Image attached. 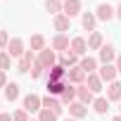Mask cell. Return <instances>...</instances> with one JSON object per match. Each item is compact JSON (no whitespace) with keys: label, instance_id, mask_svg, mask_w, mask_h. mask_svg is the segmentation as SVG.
Listing matches in <instances>:
<instances>
[{"label":"cell","instance_id":"1","mask_svg":"<svg viewBox=\"0 0 121 121\" xmlns=\"http://www.w3.org/2000/svg\"><path fill=\"white\" fill-rule=\"evenodd\" d=\"M86 78H88V74L81 67L67 69V83H71V86H86Z\"/></svg>","mask_w":121,"mask_h":121},{"label":"cell","instance_id":"2","mask_svg":"<svg viewBox=\"0 0 121 121\" xmlns=\"http://www.w3.org/2000/svg\"><path fill=\"white\" fill-rule=\"evenodd\" d=\"M38 62H40V64L50 71V69L59 62V59H57V52H55L52 48H45V50H40V52H38Z\"/></svg>","mask_w":121,"mask_h":121},{"label":"cell","instance_id":"3","mask_svg":"<svg viewBox=\"0 0 121 121\" xmlns=\"http://www.w3.org/2000/svg\"><path fill=\"white\" fill-rule=\"evenodd\" d=\"M95 17H97V22H112L116 17V7H112L109 3H100L95 10Z\"/></svg>","mask_w":121,"mask_h":121},{"label":"cell","instance_id":"4","mask_svg":"<svg viewBox=\"0 0 121 121\" xmlns=\"http://www.w3.org/2000/svg\"><path fill=\"white\" fill-rule=\"evenodd\" d=\"M33 62H36L33 50H26V52L19 57V62H17V71H19V74H29V71H31V67H33Z\"/></svg>","mask_w":121,"mask_h":121},{"label":"cell","instance_id":"5","mask_svg":"<svg viewBox=\"0 0 121 121\" xmlns=\"http://www.w3.org/2000/svg\"><path fill=\"white\" fill-rule=\"evenodd\" d=\"M69 45H71V40H69V36H67V33H57V36L52 38V43H50V48H52L57 55L67 52V50H69Z\"/></svg>","mask_w":121,"mask_h":121},{"label":"cell","instance_id":"6","mask_svg":"<svg viewBox=\"0 0 121 121\" xmlns=\"http://www.w3.org/2000/svg\"><path fill=\"white\" fill-rule=\"evenodd\" d=\"M22 109H26L29 114H33V112H40V109H43V97H38V95L29 93V95L24 97V107H22Z\"/></svg>","mask_w":121,"mask_h":121},{"label":"cell","instance_id":"7","mask_svg":"<svg viewBox=\"0 0 121 121\" xmlns=\"http://www.w3.org/2000/svg\"><path fill=\"white\" fill-rule=\"evenodd\" d=\"M97 62H102V64H114V62H116V50H114V45L104 43V45L100 48V57H97Z\"/></svg>","mask_w":121,"mask_h":121},{"label":"cell","instance_id":"8","mask_svg":"<svg viewBox=\"0 0 121 121\" xmlns=\"http://www.w3.org/2000/svg\"><path fill=\"white\" fill-rule=\"evenodd\" d=\"M43 109H50V112H55V114L59 116L62 109H64V104H62V100L55 97V95H45V97H43Z\"/></svg>","mask_w":121,"mask_h":121},{"label":"cell","instance_id":"9","mask_svg":"<svg viewBox=\"0 0 121 121\" xmlns=\"http://www.w3.org/2000/svg\"><path fill=\"white\" fill-rule=\"evenodd\" d=\"M116 67L114 64H102L100 69H97V76L102 78V83H112V81H116Z\"/></svg>","mask_w":121,"mask_h":121},{"label":"cell","instance_id":"10","mask_svg":"<svg viewBox=\"0 0 121 121\" xmlns=\"http://www.w3.org/2000/svg\"><path fill=\"white\" fill-rule=\"evenodd\" d=\"M78 62H81V57H78L76 52H71V50H67V52H62V55H59V64H62L64 69L78 67Z\"/></svg>","mask_w":121,"mask_h":121},{"label":"cell","instance_id":"11","mask_svg":"<svg viewBox=\"0 0 121 121\" xmlns=\"http://www.w3.org/2000/svg\"><path fill=\"white\" fill-rule=\"evenodd\" d=\"M69 50H71V52H76L78 57H86V55H88V40H86V38H81V36H76V38H71Z\"/></svg>","mask_w":121,"mask_h":121},{"label":"cell","instance_id":"12","mask_svg":"<svg viewBox=\"0 0 121 121\" xmlns=\"http://www.w3.org/2000/svg\"><path fill=\"white\" fill-rule=\"evenodd\" d=\"M76 100H78V102H83V104L88 107V104H93V102H95V93H93V90H88V86H76Z\"/></svg>","mask_w":121,"mask_h":121},{"label":"cell","instance_id":"13","mask_svg":"<svg viewBox=\"0 0 121 121\" xmlns=\"http://www.w3.org/2000/svg\"><path fill=\"white\" fill-rule=\"evenodd\" d=\"M62 14H67L69 19H71V17H78V14H83V12H81V0H64Z\"/></svg>","mask_w":121,"mask_h":121},{"label":"cell","instance_id":"14","mask_svg":"<svg viewBox=\"0 0 121 121\" xmlns=\"http://www.w3.org/2000/svg\"><path fill=\"white\" fill-rule=\"evenodd\" d=\"M107 100L109 102H121V81L107 83Z\"/></svg>","mask_w":121,"mask_h":121},{"label":"cell","instance_id":"15","mask_svg":"<svg viewBox=\"0 0 121 121\" xmlns=\"http://www.w3.org/2000/svg\"><path fill=\"white\" fill-rule=\"evenodd\" d=\"M7 52H10V57H17V59H19V57L26 52V50H24V40H22V38H12L10 45H7Z\"/></svg>","mask_w":121,"mask_h":121},{"label":"cell","instance_id":"16","mask_svg":"<svg viewBox=\"0 0 121 121\" xmlns=\"http://www.w3.org/2000/svg\"><path fill=\"white\" fill-rule=\"evenodd\" d=\"M67 107H69V116H71V119H83V116L88 114V107H86L83 102H78V100L71 102V104H67Z\"/></svg>","mask_w":121,"mask_h":121},{"label":"cell","instance_id":"17","mask_svg":"<svg viewBox=\"0 0 121 121\" xmlns=\"http://www.w3.org/2000/svg\"><path fill=\"white\" fill-rule=\"evenodd\" d=\"M78 67H81L86 74H95V71H97V59H95V57H90V55H86V57H81Z\"/></svg>","mask_w":121,"mask_h":121},{"label":"cell","instance_id":"18","mask_svg":"<svg viewBox=\"0 0 121 121\" xmlns=\"http://www.w3.org/2000/svg\"><path fill=\"white\" fill-rule=\"evenodd\" d=\"M95 24H97V17H95V12H83L81 14V26L86 29V31H95Z\"/></svg>","mask_w":121,"mask_h":121},{"label":"cell","instance_id":"19","mask_svg":"<svg viewBox=\"0 0 121 121\" xmlns=\"http://www.w3.org/2000/svg\"><path fill=\"white\" fill-rule=\"evenodd\" d=\"M52 26H55L59 33H64V31H69V26H71V19H69L67 14H57V17L52 19Z\"/></svg>","mask_w":121,"mask_h":121},{"label":"cell","instance_id":"20","mask_svg":"<svg viewBox=\"0 0 121 121\" xmlns=\"http://www.w3.org/2000/svg\"><path fill=\"white\" fill-rule=\"evenodd\" d=\"M59 100H62V104H71V102H76V86L67 83V88H64L62 95H59Z\"/></svg>","mask_w":121,"mask_h":121},{"label":"cell","instance_id":"21","mask_svg":"<svg viewBox=\"0 0 121 121\" xmlns=\"http://www.w3.org/2000/svg\"><path fill=\"white\" fill-rule=\"evenodd\" d=\"M102 45H104L102 33H100V31H93V33L88 36V50H100Z\"/></svg>","mask_w":121,"mask_h":121},{"label":"cell","instance_id":"22","mask_svg":"<svg viewBox=\"0 0 121 121\" xmlns=\"http://www.w3.org/2000/svg\"><path fill=\"white\" fill-rule=\"evenodd\" d=\"M48 81H67V69L57 62V64L50 69V78H48Z\"/></svg>","mask_w":121,"mask_h":121},{"label":"cell","instance_id":"23","mask_svg":"<svg viewBox=\"0 0 121 121\" xmlns=\"http://www.w3.org/2000/svg\"><path fill=\"white\" fill-rule=\"evenodd\" d=\"M67 88V81H48V95H62Z\"/></svg>","mask_w":121,"mask_h":121},{"label":"cell","instance_id":"24","mask_svg":"<svg viewBox=\"0 0 121 121\" xmlns=\"http://www.w3.org/2000/svg\"><path fill=\"white\" fill-rule=\"evenodd\" d=\"M86 86H88V90H93V93H100V90H102V78H100L97 74H88V78H86Z\"/></svg>","mask_w":121,"mask_h":121},{"label":"cell","instance_id":"25","mask_svg":"<svg viewBox=\"0 0 121 121\" xmlns=\"http://www.w3.org/2000/svg\"><path fill=\"white\" fill-rule=\"evenodd\" d=\"M5 100H7V102L19 100V83H7V86H5Z\"/></svg>","mask_w":121,"mask_h":121},{"label":"cell","instance_id":"26","mask_svg":"<svg viewBox=\"0 0 121 121\" xmlns=\"http://www.w3.org/2000/svg\"><path fill=\"white\" fill-rule=\"evenodd\" d=\"M62 7H64V3L62 0H45V10L50 12V14H62Z\"/></svg>","mask_w":121,"mask_h":121},{"label":"cell","instance_id":"27","mask_svg":"<svg viewBox=\"0 0 121 121\" xmlns=\"http://www.w3.org/2000/svg\"><path fill=\"white\" fill-rule=\"evenodd\" d=\"M93 109H95V114H107V109H109V100H107V97H95Z\"/></svg>","mask_w":121,"mask_h":121},{"label":"cell","instance_id":"28","mask_svg":"<svg viewBox=\"0 0 121 121\" xmlns=\"http://www.w3.org/2000/svg\"><path fill=\"white\" fill-rule=\"evenodd\" d=\"M31 50H33V52L45 50V38H43L40 33H33V36H31Z\"/></svg>","mask_w":121,"mask_h":121},{"label":"cell","instance_id":"29","mask_svg":"<svg viewBox=\"0 0 121 121\" xmlns=\"http://www.w3.org/2000/svg\"><path fill=\"white\" fill-rule=\"evenodd\" d=\"M12 67V57L7 50H0V71H7Z\"/></svg>","mask_w":121,"mask_h":121},{"label":"cell","instance_id":"30","mask_svg":"<svg viewBox=\"0 0 121 121\" xmlns=\"http://www.w3.org/2000/svg\"><path fill=\"white\" fill-rule=\"evenodd\" d=\"M43 71H45V67L38 62V57H36V62H33V67H31V71H29V74H31V78H40V76H43Z\"/></svg>","mask_w":121,"mask_h":121},{"label":"cell","instance_id":"31","mask_svg":"<svg viewBox=\"0 0 121 121\" xmlns=\"http://www.w3.org/2000/svg\"><path fill=\"white\" fill-rule=\"evenodd\" d=\"M38 121H57V114L50 109H40L38 112Z\"/></svg>","mask_w":121,"mask_h":121},{"label":"cell","instance_id":"32","mask_svg":"<svg viewBox=\"0 0 121 121\" xmlns=\"http://www.w3.org/2000/svg\"><path fill=\"white\" fill-rule=\"evenodd\" d=\"M12 121H31V119H29L26 109H17V112H12Z\"/></svg>","mask_w":121,"mask_h":121},{"label":"cell","instance_id":"33","mask_svg":"<svg viewBox=\"0 0 121 121\" xmlns=\"http://www.w3.org/2000/svg\"><path fill=\"white\" fill-rule=\"evenodd\" d=\"M10 40H12V38H10V36H7L5 31H0V50H7V45H10Z\"/></svg>","mask_w":121,"mask_h":121},{"label":"cell","instance_id":"34","mask_svg":"<svg viewBox=\"0 0 121 121\" xmlns=\"http://www.w3.org/2000/svg\"><path fill=\"white\" fill-rule=\"evenodd\" d=\"M5 86H7V74H5V71H0V88L5 90Z\"/></svg>","mask_w":121,"mask_h":121},{"label":"cell","instance_id":"35","mask_svg":"<svg viewBox=\"0 0 121 121\" xmlns=\"http://www.w3.org/2000/svg\"><path fill=\"white\" fill-rule=\"evenodd\" d=\"M0 121H12V114H7V112H3V114H0Z\"/></svg>","mask_w":121,"mask_h":121},{"label":"cell","instance_id":"36","mask_svg":"<svg viewBox=\"0 0 121 121\" xmlns=\"http://www.w3.org/2000/svg\"><path fill=\"white\" fill-rule=\"evenodd\" d=\"M114 67H116V71L121 74V55H116V62H114Z\"/></svg>","mask_w":121,"mask_h":121},{"label":"cell","instance_id":"37","mask_svg":"<svg viewBox=\"0 0 121 121\" xmlns=\"http://www.w3.org/2000/svg\"><path fill=\"white\" fill-rule=\"evenodd\" d=\"M116 17L121 19V3H119V7H116Z\"/></svg>","mask_w":121,"mask_h":121},{"label":"cell","instance_id":"38","mask_svg":"<svg viewBox=\"0 0 121 121\" xmlns=\"http://www.w3.org/2000/svg\"><path fill=\"white\" fill-rule=\"evenodd\" d=\"M112 121H121V116H114V119H112Z\"/></svg>","mask_w":121,"mask_h":121},{"label":"cell","instance_id":"39","mask_svg":"<svg viewBox=\"0 0 121 121\" xmlns=\"http://www.w3.org/2000/svg\"><path fill=\"white\" fill-rule=\"evenodd\" d=\"M119 116H121V102H119Z\"/></svg>","mask_w":121,"mask_h":121},{"label":"cell","instance_id":"40","mask_svg":"<svg viewBox=\"0 0 121 121\" xmlns=\"http://www.w3.org/2000/svg\"><path fill=\"white\" fill-rule=\"evenodd\" d=\"M64 121H78V119H64Z\"/></svg>","mask_w":121,"mask_h":121},{"label":"cell","instance_id":"41","mask_svg":"<svg viewBox=\"0 0 121 121\" xmlns=\"http://www.w3.org/2000/svg\"><path fill=\"white\" fill-rule=\"evenodd\" d=\"M31 121H38V119H31Z\"/></svg>","mask_w":121,"mask_h":121},{"label":"cell","instance_id":"42","mask_svg":"<svg viewBox=\"0 0 121 121\" xmlns=\"http://www.w3.org/2000/svg\"><path fill=\"white\" fill-rule=\"evenodd\" d=\"M62 3H64V0H62Z\"/></svg>","mask_w":121,"mask_h":121}]
</instances>
